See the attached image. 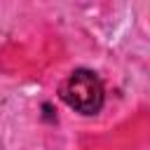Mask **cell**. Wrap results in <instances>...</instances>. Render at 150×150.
Masks as SVG:
<instances>
[{"label": "cell", "mask_w": 150, "mask_h": 150, "mask_svg": "<svg viewBox=\"0 0 150 150\" xmlns=\"http://www.w3.org/2000/svg\"><path fill=\"white\" fill-rule=\"evenodd\" d=\"M59 96L73 110H77L82 115H96L103 105L105 91H103V84L96 73L80 68V70H73L63 80V84L59 87Z\"/></svg>", "instance_id": "obj_1"}]
</instances>
